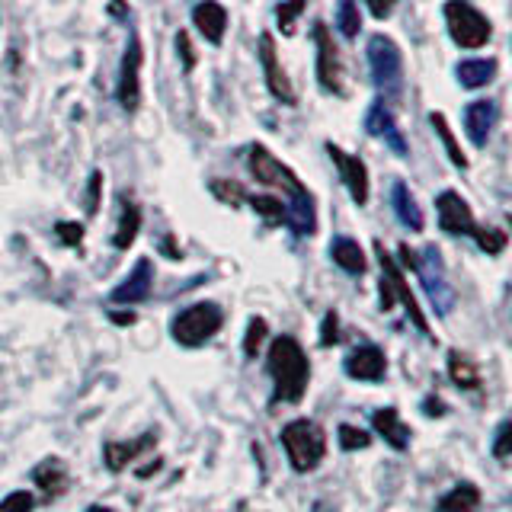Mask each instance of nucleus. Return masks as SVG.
<instances>
[{"mask_svg": "<svg viewBox=\"0 0 512 512\" xmlns=\"http://www.w3.org/2000/svg\"><path fill=\"white\" fill-rule=\"evenodd\" d=\"M314 45H317V84L333 96H343V61L336 52V42L330 36L327 23H314Z\"/></svg>", "mask_w": 512, "mask_h": 512, "instance_id": "6e6552de", "label": "nucleus"}, {"mask_svg": "<svg viewBox=\"0 0 512 512\" xmlns=\"http://www.w3.org/2000/svg\"><path fill=\"white\" fill-rule=\"evenodd\" d=\"M154 442H157L154 432H144V436L135 439V442H106V448H103L106 468H109V471H125V468H128V461L138 458V455L144 452V448H154Z\"/></svg>", "mask_w": 512, "mask_h": 512, "instance_id": "aec40b11", "label": "nucleus"}, {"mask_svg": "<svg viewBox=\"0 0 512 512\" xmlns=\"http://www.w3.org/2000/svg\"><path fill=\"white\" fill-rule=\"evenodd\" d=\"M423 410H426V416H442V413H445V407L439 404V397H426Z\"/></svg>", "mask_w": 512, "mask_h": 512, "instance_id": "c03bdc74", "label": "nucleus"}, {"mask_svg": "<svg viewBox=\"0 0 512 512\" xmlns=\"http://www.w3.org/2000/svg\"><path fill=\"white\" fill-rule=\"evenodd\" d=\"M496 125V103L490 100H474L464 106V132H468L471 144H477V148H484L490 132Z\"/></svg>", "mask_w": 512, "mask_h": 512, "instance_id": "a211bd4d", "label": "nucleus"}, {"mask_svg": "<svg viewBox=\"0 0 512 512\" xmlns=\"http://www.w3.org/2000/svg\"><path fill=\"white\" fill-rule=\"evenodd\" d=\"M336 340H340V317L336 311H327L324 324H320V346H333Z\"/></svg>", "mask_w": 512, "mask_h": 512, "instance_id": "ea45409f", "label": "nucleus"}, {"mask_svg": "<svg viewBox=\"0 0 512 512\" xmlns=\"http://www.w3.org/2000/svg\"><path fill=\"white\" fill-rule=\"evenodd\" d=\"M365 128H368V135H375V138H381L384 144H388L394 154H400V157L410 154V144H407L404 132H400V125L394 119V112L388 109V103H384V100H375L372 106H368Z\"/></svg>", "mask_w": 512, "mask_h": 512, "instance_id": "f8f14e48", "label": "nucleus"}, {"mask_svg": "<svg viewBox=\"0 0 512 512\" xmlns=\"http://www.w3.org/2000/svg\"><path fill=\"white\" fill-rule=\"evenodd\" d=\"M391 205H394V215H397V221L404 224V228H410V231H423V208H420V202H416L413 196H410V189L404 186V183H394L391 186Z\"/></svg>", "mask_w": 512, "mask_h": 512, "instance_id": "412c9836", "label": "nucleus"}, {"mask_svg": "<svg viewBox=\"0 0 512 512\" xmlns=\"http://www.w3.org/2000/svg\"><path fill=\"white\" fill-rule=\"evenodd\" d=\"M388 372V359L375 343H365L346 356V375L356 381H381Z\"/></svg>", "mask_w": 512, "mask_h": 512, "instance_id": "2eb2a0df", "label": "nucleus"}, {"mask_svg": "<svg viewBox=\"0 0 512 512\" xmlns=\"http://www.w3.org/2000/svg\"><path fill=\"white\" fill-rule=\"evenodd\" d=\"M157 468H160V461H154V464H148V468H141V471H138V477H141V480H148V477H151V474H154Z\"/></svg>", "mask_w": 512, "mask_h": 512, "instance_id": "a18cd8bd", "label": "nucleus"}, {"mask_svg": "<svg viewBox=\"0 0 512 512\" xmlns=\"http://www.w3.org/2000/svg\"><path fill=\"white\" fill-rule=\"evenodd\" d=\"M141 231V208L122 196V215H119V228L116 234H112V244H116V250H128L135 244V237Z\"/></svg>", "mask_w": 512, "mask_h": 512, "instance_id": "393cba45", "label": "nucleus"}, {"mask_svg": "<svg viewBox=\"0 0 512 512\" xmlns=\"http://www.w3.org/2000/svg\"><path fill=\"white\" fill-rule=\"evenodd\" d=\"M192 23L205 36V42L221 45L224 42V29H228V10H224L218 0H199L192 7Z\"/></svg>", "mask_w": 512, "mask_h": 512, "instance_id": "f3484780", "label": "nucleus"}, {"mask_svg": "<svg viewBox=\"0 0 512 512\" xmlns=\"http://www.w3.org/2000/svg\"><path fill=\"white\" fill-rule=\"evenodd\" d=\"M304 4H308V0H285V4H279L276 23L282 29V36H295V23H298V16L304 13Z\"/></svg>", "mask_w": 512, "mask_h": 512, "instance_id": "7c9ffc66", "label": "nucleus"}, {"mask_svg": "<svg viewBox=\"0 0 512 512\" xmlns=\"http://www.w3.org/2000/svg\"><path fill=\"white\" fill-rule=\"evenodd\" d=\"M413 272L420 276L426 295L432 301V308H436L439 317H445L448 311L455 308V288L448 285L445 279V263H442V253L439 247H426L423 253H416V263H413Z\"/></svg>", "mask_w": 512, "mask_h": 512, "instance_id": "423d86ee", "label": "nucleus"}, {"mask_svg": "<svg viewBox=\"0 0 512 512\" xmlns=\"http://www.w3.org/2000/svg\"><path fill=\"white\" fill-rule=\"evenodd\" d=\"M448 375H452V381L458 384V388H464V391H474L477 384H480L474 362L464 359L461 352H448Z\"/></svg>", "mask_w": 512, "mask_h": 512, "instance_id": "bb28decb", "label": "nucleus"}, {"mask_svg": "<svg viewBox=\"0 0 512 512\" xmlns=\"http://www.w3.org/2000/svg\"><path fill=\"white\" fill-rule=\"evenodd\" d=\"M125 13V4L122 0H112V16H122Z\"/></svg>", "mask_w": 512, "mask_h": 512, "instance_id": "de8ad7c7", "label": "nucleus"}, {"mask_svg": "<svg viewBox=\"0 0 512 512\" xmlns=\"http://www.w3.org/2000/svg\"><path fill=\"white\" fill-rule=\"evenodd\" d=\"M100 196H103V173L93 170L90 173V186H87V215L100 212Z\"/></svg>", "mask_w": 512, "mask_h": 512, "instance_id": "58836bf2", "label": "nucleus"}, {"mask_svg": "<svg viewBox=\"0 0 512 512\" xmlns=\"http://www.w3.org/2000/svg\"><path fill=\"white\" fill-rule=\"evenodd\" d=\"M55 234L61 237L64 247H80V240H84V224H77V221H58L55 224Z\"/></svg>", "mask_w": 512, "mask_h": 512, "instance_id": "e433bc0d", "label": "nucleus"}, {"mask_svg": "<svg viewBox=\"0 0 512 512\" xmlns=\"http://www.w3.org/2000/svg\"><path fill=\"white\" fill-rule=\"evenodd\" d=\"M266 368L272 375V384H276V388H272V404H298L304 391H308L311 362L295 336H276V340H272Z\"/></svg>", "mask_w": 512, "mask_h": 512, "instance_id": "f257e3e1", "label": "nucleus"}, {"mask_svg": "<svg viewBox=\"0 0 512 512\" xmlns=\"http://www.w3.org/2000/svg\"><path fill=\"white\" fill-rule=\"evenodd\" d=\"M445 26L452 32L458 48H484L493 36V26L468 0H448L445 4Z\"/></svg>", "mask_w": 512, "mask_h": 512, "instance_id": "20e7f679", "label": "nucleus"}, {"mask_svg": "<svg viewBox=\"0 0 512 512\" xmlns=\"http://www.w3.org/2000/svg\"><path fill=\"white\" fill-rule=\"evenodd\" d=\"M141 64H144V48L141 36L132 32L122 55V68H119V84H116V100L125 112H135L141 106Z\"/></svg>", "mask_w": 512, "mask_h": 512, "instance_id": "0eeeda50", "label": "nucleus"}, {"mask_svg": "<svg viewBox=\"0 0 512 512\" xmlns=\"http://www.w3.org/2000/svg\"><path fill=\"white\" fill-rule=\"evenodd\" d=\"M311 512H336V509H333V506H330V503H324V500H317V503H314V509H311Z\"/></svg>", "mask_w": 512, "mask_h": 512, "instance_id": "49530a36", "label": "nucleus"}, {"mask_svg": "<svg viewBox=\"0 0 512 512\" xmlns=\"http://www.w3.org/2000/svg\"><path fill=\"white\" fill-rule=\"evenodd\" d=\"M336 29H340L346 39H356L362 32V13L356 0H340V7H336Z\"/></svg>", "mask_w": 512, "mask_h": 512, "instance_id": "c85d7f7f", "label": "nucleus"}, {"mask_svg": "<svg viewBox=\"0 0 512 512\" xmlns=\"http://www.w3.org/2000/svg\"><path fill=\"white\" fill-rule=\"evenodd\" d=\"M260 64H263V77H266L269 93L276 96L279 103L292 106L298 96H295L292 84H288V74H285V68L279 64V55H276V39H272L269 32H263V36H260Z\"/></svg>", "mask_w": 512, "mask_h": 512, "instance_id": "4468645a", "label": "nucleus"}, {"mask_svg": "<svg viewBox=\"0 0 512 512\" xmlns=\"http://www.w3.org/2000/svg\"><path fill=\"white\" fill-rule=\"evenodd\" d=\"M36 509V500H32L29 490H13L0 500V512H32Z\"/></svg>", "mask_w": 512, "mask_h": 512, "instance_id": "f704fd0d", "label": "nucleus"}, {"mask_svg": "<svg viewBox=\"0 0 512 512\" xmlns=\"http://www.w3.org/2000/svg\"><path fill=\"white\" fill-rule=\"evenodd\" d=\"M176 52H180V58H183V68L186 71H192L196 68V48H192V42H189V32H176Z\"/></svg>", "mask_w": 512, "mask_h": 512, "instance_id": "a19ab883", "label": "nucleus"}, {"mask_svg": "<svg viewBox=\"0 0 512 512\" xmlns=\"http://www.w3.org/2000/svg\"><path fill=\"white\" fill-rule=\"evenodd\" d=\"M365 7H368V13L375 16V20H388V16L394 13V7H397V0H365Z\"/></svg>", "mask_w": 512, "mask_h": 512, "instance_id": "79ce46f5", "label": "nucleus"}, {"mask_svg": "<svg viewBox=\"0 0 512 512\" xmlns=\"http://www.w3.org/2000/svg\"><path fill=\"white\" fill-rule=\"evenodd\" d=\"M87 512H109V509H103V506H90Z\"/></svg>", "mask_w": 512, "mask_h": 512, "instance_id": "09e8293b", "label": "nucleus"}, {"mask_svg": "<svg viewBox=\"0 0 512 512\" xmlns=\"http://www.w3.org/2000/svg\"><path fill=\"white\" fill-rule=\"evenodd\" d=\"M247 167L253 173V180L263 183V186H282L285 192H295L298 186H304L298 176L282 164V160H276V154H272L266 144H250Z\"/></svg>", "mask_w": 512, "mask_h": 512, "instance_id": "9d476101", "label": "nucleus"}, {"mask_svg": "<svg viewBox=\"0 0 512 512\" xmlns=\"http://www.w3.org/2000/svg\"><path fill=\"white\" fill-rule=\"evenodd\" d=\"M455 77L464 90H480L496 77V61L493 58H468L455 68Z\"/></svg>", "mask_w": 512, "mask_h": 512, "instance_id": "5701e85b", "label": "nucleus"}, {"mask_svg": "<svg viewBox=\"0 0 512 512\" xmlns=\"http://www.w3.org/2000/svg\"><path fill=\"white\" fill-rule=\"evenodd\" d=\"M327 154H330V160L336 164V170H340L343 186L349 189L352 202L365 205L368 202V170H365V164H362L356 154H346L340 144H333V141H327Z\"/></svg>", "mask_w": 512, "mask_h": 512, "instance_id": "ddd939ff", "label": "nucleus"}, {"mask_svg": "<svg viewBox=\"0 0 512 512\" xmlns=\"http://www.w3.org/2000/svg\"><path fill=\"white\" fill-rule=\"evenodd\" d=\"M436 212H439V224H442V231L445 234H468V237H477V221H474V212H471V205L464 202L455 189H445L439 192V199H436Z\"/></svg>", "mask_w": 512, "mask_h": 512, "instance_id": "9b49d317", "label": "nucleus"}, {"mask_svg": "<svg viewBox=\"0 0 512 512\" xmlns=\"http://www.w3.org/2000/svg\"><path fill=\"white\" fill-rule=\"evenodd\" d=\"M480 490L474 484H458L436 503V512H480Z\"/></svg>", "mask_w": 512, "mask_h": 512, "instance_id": "a878e982", "label": "nucleus"}, {"mask_svg": "<svg viewBox=\"0 0 512 512\" xmlns=\"http://www.w3.org/2000/svg\"><path fill=\"white\" fill-rule=\"evenodd\" d=\"M372 426L378 429V436L388 442L394 452H407L410 448V426L400 420V413L394 407H381L372 413Z\"/></svg>", "mask_w": 512, "mask_h": 512, "instance_id": "6ab92c4d", "label": "nucleus"}, {"mask_svg": "<svg viewBox=\"0 0 512 512\" xmlns=\"http://www.w3.org/2000/svg\"><path fill=\"white\" fill-rule=\"evenodd\" d=\"M212 192L221 199V202H228V205H240L247 199V192L240 183H228V180H212Z\"/></svg>", "mask_w": 512, "mask_h": 512, "instance_id": "c9c22d12", "label": "nucleus"}, {"mask_svg": "<svg viewBox=\"0 0 512 512\" xmlns=\"http://www.w3.org/2000/svg\"><path fill=\"white\" fill-rule=\"evenodd\" d=\"M474 240H477V247L484 253H490V256L503 253V247H506V234L500 228H480Z\"/></svg>", "mask_w": 512, "mask_h": 512, "instance_id": "72a5a7b5", "label": "nucleus"}, {"mask_svg": "<svg viewBox=\"0 0 512 512\" xmlns=\"http://www.w3.org/2000/svg\"><path fill=\"white\" fill-rule=\"evenodd\" d=\"M244 202H250V208L256 215H260L266 224H285V205H282V199H276V196H247Z\"/></svg>", "mask_w": 512, "mask_h": 512, "instance_id": "c756f323", "label": "nucleus"}, {"mask_svg": "<svg viewBox=\"0 0 512 512\" xmlns=\"http://www.w3.org/2000/svg\"><path fill=\"white\" fill-rule=\"evenodd\" d=\"M32 480H36V487L48 500H55V496H61L64 487H68V468H64L61 458H45L39 468L32 471Z\"/></svg>", "mask_w": 512, "mask_h": 512, "instance_id": "4be33fe9", "label": "nucleus"}, {"mask_svg": "<svg viewBox=\"0 0 512 512\" xmlns=\"http://www.w3.org/2000/svg\"><path fill=\"white\" fill-rule=\"evenodd\" d=\"M375 253H378V263H381V279L391 285L394 301L404 304L416 330L426 333V336H432V333H429V324H426V314L420 311V301H416V295L410 292V285H407V279H404V272H400V266L394 263V256H391L388 250H384V244H375Z\"/></svg>", "mask_w": 512, "mask_h": 512, "instance_id": "1a4fd4ad", "label": "nucleus"}, {"mask_svg": "<svg viewBox=\"0 0 512 512\" xmlns=\"http://www.w3.org/2000/svg\"><path fill=\"white\" fill-rule=\"evenodd\" d=\"M368 442H372V436H368L365 429L349 426V423L340 426V448L343 452H359V448H368Z\"/></svg>", "mask_w": 512, "mask_h": 512, "instance_id": "473e14b6", "label": "nucleus"}, {"mask_svg": "<svg viewBox=\"0 0 512 512\" xmlns=\"http://www.w3.org/2000/svg\"><path fill=\"white\" fill-rule=\"evenodd\" d=\"M368 68H372V80L378 90H384L388 96L400 93V84H404V55H400L394 39L388 36L368 39Z\"/></svg>", "mask_w": 512, "mask_h": 512, "instance_id": "39448f33", "label": "nucleus"}, {"mask_svg": "<svg viewBox=\"0 0 512 512\" xmlns=\"http://www.w3.org/2000/svg\"><path fill=\"white\" fill-rule=\"evenodd\" d=\"M266 333H269V324L263 317H253L250 320V327H247V336H244V356L253 359L256 352H260L263 340H266Z\"/></svg>", "mask_w": 512, "mask_h": 512, "instance_id": "2f4dec72", "label": "nucleus"}, {"mask_svg": "<svg viewBox=\"0 0 512 512\" xmlns=\"http://www.w3.org/2000/svg\"><path fill=\"white\" fill-rule=\"evenodd\" d=\"M224 327V311L215 301H199L192 308L180 311L170 324V336L186 349H196L202 343H208L212 336Z\"/></svg>", "mask_w": 512, "mask_h": 512, "instance_id": "7ed1b4c3", "label": "nucleus"}, {"mask_svg": "<svg viewBox=\"0 0 512 512\" xmlns=\"http://www.w3.org/2000/svg\"><path fill=\"white\" fill-rule=\"evenodd\" d=\"M282 445H285V455L298 474L314 471L317 464L327 458V432L314 420H308V416L282 426Z\"/></svg>", "mask_w": 512, "mask_h": 512, "instance_id": "f03ea898", "label": "nucleus"}, {"mask_svg": "<svg viewBox=\"0 0 512 512\" xmlns=\"http://www.w3.org/2000/svg\"><path fill=\"white\" fill-rule=\"evenodd\" d=\"M151 285H154V266H151L148 256H141V260L135 263V269L128 272V279L112 288L109 298L116 304H138L151 295Z\"/></svg>", "mask_w": 512, "mask_h": 512, "instance_id": "dca6fc26", "label": "nucleus"}, {"mask_svg": "<svg viewBox=\"0 0 512 512\" xmlns=\"http://www.w3.org/2000/svg\"><path fill=\"white\" fill-rule=\"evenodd\" d=\"M509 452H512V423L503 420L500 429H496V439H493V455H496V461H506Z\"/></svg>", "mask_w": 512, "mask_h": 512, "instance_id": "4c0bfd02", "label": "nucleus"}, {"mask_svg": "<svg viewBox=\"0 0 512 512\" xmlns=\"http://www.w3.org/2000/svg\"><path fill=\"white\" fill-rule=\"evenodd\" d=\"M330 256L343 272H349V276H362V272H365V253L352 237H333Z\"/></svg>", "mask_w": 512, "mask_h": 512, "instance_id": "b1692460", "label": "nucleus"}, {"mask_svg": "<svg viewBox=\"0 0 512 512\" xmlns=\"http://www.w3.org/2000/svg\"><path fill=\"white\" fill-rule=\"evenodd\" d=\"M429 122H432V128L439 132V138H442V144L448 148V157H452V164L458 167V170H468V157H464V151L458 148V141H455V132L448 128V119L442 116V112H432L429 116Z\"/></svg>", "mask_w": 512, "mask_h": 512, "instance_id": "cd10ccee", "label": "nucleus"}, {"mask_svg": "<svg viewBox=\"0 0 512 512\" xmlns=\"http://www.w3.org/2000/svg\"><path fill=\"white\" fill-rule=\"evenodd\" d=\"M112 324H119V327H132L135 324V314L132 311H112Z\"/></svg>", "mask_w": 512, "mask_h": 512, "instance_id": "37998d69", "label": "nucleus"}]
</instances>
